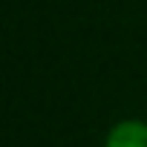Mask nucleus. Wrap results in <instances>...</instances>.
Returning <instances> with one entry per match:
<instances>
[{"label":"nucleus","mask_w":147,"mask_h":147,"mask_svg":"<svg viewBox=\"0 0 147 147\" xmlns=\"http://www.w3.org/2000/svg\"><path fill=\"white\" fill-rule=\"evenodd\" d=\"M104 147H147V121L144 118L115 121L104 136Z\"/></svg>","instance_id":"1"}]
</instances>
